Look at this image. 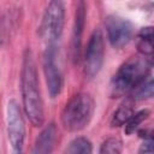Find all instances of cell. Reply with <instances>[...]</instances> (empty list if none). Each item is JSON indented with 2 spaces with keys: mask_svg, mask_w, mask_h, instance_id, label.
Returning a JSON list of instances; mask_svg holds the SVG:
<instances>
[{
  "mask_svg": "<svg viewBox=\"0 0 154 154\" xmlns=\"http://www.w3.org/2000/svg\"><path fill=\"white\" fill-rule=\"evenodd\" d=\"M154 93V83H153V78L152 76H147L131 93H130V100L134 102L137 101H143L147 99H150L153 96Z\"/></svg>",
  "mask_w": 154,
  "mask_h": 154,
  "instance_id": "obj_12",
  "label": "cell"
},
{
  "mask_svg": "<svg viewBox=\"0 0 154 154\" xmlns=\"http://www.w3.org/2000/svg\"><path fill=\"white\" fill-rule=\"evenodd\" d=\"M95 111V101L88 93H78L70 99L61 113V123L65 130L76 132L84 129L91 120Z\"/></svg>",
  "mask_w": 154,
  "mask_h": 154,
  "instance_id": "obj_3",
  "label": "cell"
},
{
  "mask_svg": "<svg viewBox=\"0 0 154 154\" xmlns=\"http://www.w3.org/2000/svg\"><path fill=\"white\" fill-rule=\"evenodd\" d=\"M149 114H150L149 109H141V111L134 113L130 117V119L125 123V134L126 135L134 134L140 128V125L149 117Z\"/></svg>",
  "mask_w": 154,
  "mask_h": 154,
  "instance_id": "obj_15",
  "label": "cell"
},
{
  "mask_svg": "<svg viewBox=\"0 0 154 154\" xmlns=\"http://www.w3.org/2000/svg\"><path fill=\"white\" fill-rule=\"evenodd\" d=\"M20 90L23 108L35 126H41L45 122L43 100L40 91V83L36 71V65L30 49H26L23 55L22 73H20Z\"/></svg>",
  "mask_w": 154,
  "mask_h": 154,
  "instance_id": "obj_1",
  "label": "cell"
},
{
  "mask_svg": "<svg viewBox=\"0 0 154 154\" xmlns=\"http://www.w3.org/2000/svg\"><path fill=\"white\" fill-rule=\"evenodd\" d=\"M123 152V141L119 137H108L101 146L99 154H122Z\"/></svg>",
  "mask_w": 154,
  "mask_h": 154,
  "instance_id": "obj_16",
  "label": "cell"
},
{
  "mask_svg": "<svg viewBox=\"0 0 154 154\" xmlns=\"http://www.w3.org/2000/svg\"><path fill=\"white\" fill-rule=\"evenodd\" d=\"M105 59V41L103 35L100 29H95L90 35L88 41L84 61H83V72L85 78L93 79L101 70Z\"/></svg>",
  "mask_w": 154,
  "mask_h": 154,
  "instance_id": "obj_6",
  "label": "cell"
},
{
  "mask_svg": "<svg viewBox=\"0 0 154 154\" xmlns=\"http://www.w3.org/2000/svg\"><path fill=\"white\" fill-rule=\"evenodd\" d=\"M105 26L108 40L114 48H122L126 46L134 36L132 23L120 16H107L105 19Z\"/></svg>",
  "mask_w": 154,
  "mask_h": 154,
  "instance_id": "obj_7",
  "label": "cell"
},
{
  "mask_svg": "<svg viewBox=\"0 0 154 154\" xmlns=\"http://www.w3.org/2000/svg\"><path fill=\"white\" fill-rule=\"evenodd\" d=\"M58 140V129L54 123L46 125L36 137L31 154H52Z\"/></svg>",
  "mask_w": 154,
  "mask_h": 154,
  "instance_id": "obj_9",
  "label": "cell"
},
{
  "mask_svg": "<svg viewBox=\"0 0 154 154\" xmlns=\"http://www.w3.org/2000/svg\"><path fill=\"white\" fill-rule=\"evenodd\" d=\"M152 70V58L136 55L120 65L109 83L111 97H120L131 93Z\"/></svg>",
  "mask_w": 154,
  "mask_h": 154,
  "instance_id": "obj_2",
  "label": "cell"
},
{
  "mask_svg": "<svg viewBox=\"0 0 154 154\" xmlns=\"http://www.w3.org/2000/svg\"><path fill=\"white\" fill-rule=\"evenodd\" d=\"M137 51L143 57L152 58L153 54V28L144 26L137 35Z\"/></svg>",
  "mask_w": 154,
  "mask_h": 154,
  "instance_id": "obj_11",
  "label": "cell"
},
{
  "mask_svg": "<svg viewBox=\"0 0 154 154\" xmlns=\"http://www.w3.org/2000/svg\"><path fill=\"white\" fill-rule=\"evenodd\" d=\"M6 129L12 154H24L25 123L17 101L11 100L6 107Z\"/></svg>",
  "mask_w": 154,
  "mask_h": 154,
  "instance_id": "obj_5",
  "label": "cell"
},
{
  "mask_svg": "<svg viewBox=\"0 0 154 154\" xmlns=\"http://www.w3.org/2000/svg\"><path fill=\"white\" fill-rule=\"evenodd\" d=\"M85 4L83 1H79L76 7L75 12V24H73V31H72V52L73 58H79V51L82 45V35L84 31V24H85Z\"/></svg>",
  "mask_w": 154,
  "mask_h": 154,
  "instance_id": "obj_10",
  "label": "cell"
},
{
  "mask_svg": "<svg viewBox=\"0 0 154 154\" xmlns=\"http://www.w3.org/2000/svg\"><path fill=\"white\" fill-rule=\"evenodd\" d=\"M65 24V6L63 1H51L42 16L40 25V36L48 46L55 45L63 34Z\"/></svg>",
  "mask_w": 154,
  "mask_h": 154,
  "instance_id": "obj_4",
  "label": "cell"
},
{
  "mask_svg": "<svg viewBox=\"0 0 154 154\" xmlns=\"http://www.w3.org/2000/svg\"><path fill=\"white\" fill-rule=\"evenodd\" d=\"M153 153V136L149 132L147 136H144V140L138 149V154H152Z\"/></svg>",
  "mask_w": 154,
  "mask_h": 154,
  "instance_id": "obj_17",
  "label": "cell"
},
{
  "mask_svg": "<svg viewBox=\"0 0 154 154\" xmlns=\"http://www.w3.org/2000/svg\"><path fill=\"white\" fill-rule=\"evenodd\" d=\"M134 101H131L130 99H128L126 101H124L113 113L112 118H111V125L112 126H122L124 125L130 117L135 113L134 111Z\"/></svg>",
  "mask_w": 154,
  "mask_h": 154,
  "instance_id": "obj_13",
  "label": "cell"
},
{
  "mask_svg": "<svg viewBox=\"0 0 154 154\" xmlns=\"http://www.w3.org/2000/svg\"><path fill=\"white\" fill-rule=\"evenodd\" d=\"M64 154H93V144L87 137H76L70 142Z\"/></svg>",
  "mask_w": 154,
  "mask_h": 154,
  "instance_id": "obj_14",
  "label": "cell"
},
{
  "mask_svg": "<svg viewBox=\"0 0 154 154\" xmlns=\"http://www.w3.org/2000/svg\"><path fill=\"white\" fill-rule=\"evenodd\" d=\"M43 72L51 97H57L63 89V75L57 63L55 45L47 46V49L43 54Z\"/></svg>",
  "mask_w": 154,
  "mask_h": 154,
  "instance_id": "obj_8",
  "label": "cell"
}]
</instances>
